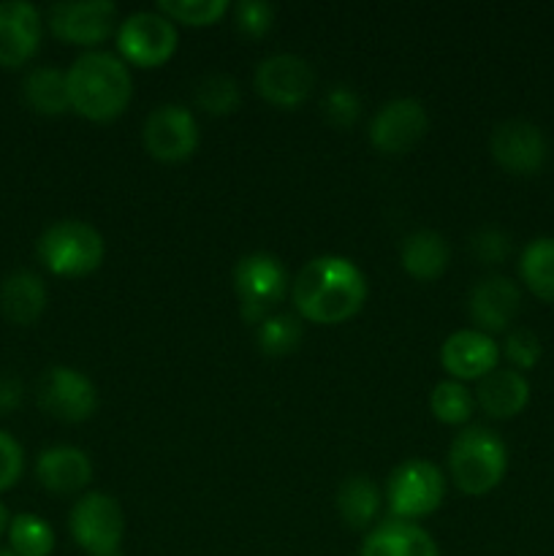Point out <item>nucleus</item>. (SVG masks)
Returning <instances> with one entry per match:
<instances>
[{
	"instance_id": "f257e3e1",
	"label": "nucleus",
	"mask_w": 554,
	"mask_h": 556,
	"mask_svg": "<svg viewBox=\"0 0 554 556\" xmlns=\"http://www.w3.org/2000/svg\"><path fill=\"white\" fill-rule=\"evenodd\" d=\"M291 296L304 320L335 326L364 307L367 277L345 255H318L293 277Z\"/></svg>"
},
{
	"instance_id": "f03ea898",
	"label": "nucleus",
	"mask_w": 554,
	"mask_h": 556,
	"mask_svg": "<svg viewBox=\"0 0 554 556\" xmlns=\"http://www.w3.org/2000/svg\"><path fill=\"white\" fill-rule=\"evenodd\" d=\"M71 109L92 123H109L128 109L134 79L125 60L117 54L90 49L79 54L65 71Z\"/></svg>"
},
{
	"instance_id": "7ed1b4c3",
	"label": "nucleus",
	"mask_w": 554,
	"mask_h": 556,
	"mask_svg": "<svg viewBox=\"0 0 554 556\" xmlns=\"http://www.w3.org/2000/svg\"><path fill=\"white\" fill-rule=\"evenodd\" d=\"M508 470L505 443L487 427H467L454 438L449 448V472L456 489L470 497L489 494Z\"/></svg>"
},
{
	"instance_id": "20e7f679",
	"label": "nucleus",
	"mask_w": 554,
	"mask_h": 556,
	"mask_svg": "<svg viewBox=\"0 0 554 556\" xmlns=\"http://www.w3.org/2000/svg\"><path fill=\"white\" fill-rule=\"evenodd\" d=\"M38 258L58 277H85L103 264L106 242L101 231L85 220L52 223L38 237Z\"/></svg>"
},
{
	"instance_id": "39448f33",
	"label": "nucleus",
	"mask_w": 554,
	"mask_h": 556,
	"mask_svg": "<svg viewBox=\"0 0 554 556\" xmlns=\"http://www.w3.org/2000/svg\"><path fill=\"white\" fill-rule=\"evenodd\" d=\"M234 291H237L239 304H242L244 320L259 326L286 299V266L280 264L277 255L266 253V250L242 255L234 266Z\"/></svg>"
},
{
	"instance_id": "423d86ee",
	"label": "nucleus",
	"mask_w": 554,
	"mask_h": 556,
	"mask_svg": "<svg viewBox=\"0 0 554 556\" xmlns=\"http://www.w3.org/2000/svg\"><path fill=\"white\" fill-rule=\"evenodd\" d=\"M445 497V476L427 459H407L386 483L391 519L416 521L435 514Z\"/></svg>"
},
{
	"instance_id": "0eeeda50",
	"label": "nucleus",
	"mask_w": 554,
	"mask_h": 556,
	"mask_svg": "<svg viewBox=\"0 0 554 556\" xmlns=\"http://www.w3.org/2000/svg\"><path fill=\"white\" fill-rule=\"evenodd\" d=\"M68 530L81 552L90 556H117L125 535V514L112 494L87 492L71 508Z\"/></svg>"
},
{
	"instance_id": "6e6552de",
	"label": "nucleus",
	"mask_w": 554,
	"mask_h": 556,
	"mask_svg": "<svg viewBox=\"0 0 554 556\" xmlns=\"http://www.w3.org/2000/svg\"><path fill=\"white\" fill-rule=\"evenodd\" d=\"M179 41L177 25L161 11H134L117 25V49L125 63L158 68L174 54Z\"/></svg>"
},
{
	"instance_id": "1a4fd4ad",
	"label": "nucleus",
	"mask_w": 554,
	"mask_h": 556,
	"mask_svg": "<svg viewBox=\"0 0 554 556\" xmlns=\"http://www.w3.org/2000/svg\"><path fill=\"white\" fill-rule=\"evenodd\" d=\"M38 405L58 421L81 424L98 410V389L85 372L60 364L38 380Z\"/></svg>"
},
{
	"instance_id": "9d476101",
	"label": "nucleus",
	"mask_w": 554,
	"mask_h": 556,
	"mask_svg": "<svg viewBox=\"0 0 554 556\" xmlns=\"http://www.w3.org/2000/svg\"><path fill=\"white\" fill-rule=\"evenodd\" d=\"M141 141L155 161H188L199 147V123L182 103H161L144 119Z\"/></svg>"
},
{
	"instance_id": "9b49d317",
	"label": "nucleus",
	"mask_w": 554,
	"mask_h": 556,
	"mask_svg": "<svg viewBox=\"0 0 554 556\" xmlns=\"http://www.w3.org/2000/svg\"><path fill=\"white\" fill-rule=\"evenodd\" d=\"M429 128V114L418 98H391L369 119V141L380 152L400 155L416 147Z\"/></svg>"
},
{
	"instance_id": "f8f14e48",
	"label": "nucleus",
	"mask_w": 554,
	"mask_h": 556,
	"mask_svg": "<svg viewBox=\"0 0 554 556\" xmlns=\"http://www.w3.org/2000/svg\"><path fill=\"white\" fill-rule=\"evenodd\" d=\"M117 5L112 0H76L49 5V27L58 38L79 47H96L117 30Z\"/></svg>"
},
{
	"instance_id": "ddd939ff",
	"label": "nucleus",
	"mask_w": 554,
	"mask_h": 556,
	"mask_svg": "<svg viewBox=\"0 0 554 556\" xmlns=\"http://www.w3.org/2000/svg\"><path fill=\"white\" fill-rule=\"evenodd\" d=\"M489 152L494 161L511 174L530 177L538 174L546 163V136L530 119H505L492 130Z\"/></svg>"
},
{
	"instance_id": "4468645a",
	"label": "nucleus",
	"mask_w": 554,
	"mask_h": 556,
	"mask_svg": "<svg viewBox=\"0 0 554 556\" xmlns=\"http://www.w3.org/2000/svg\"><path fill=\"white\" fill-rule=\"evenodd\" d=\"M315 85L313 65L291 52L269 54L255 68V87L269 103L280 109H293L307 101Z\"/></svg>"
},
{
	"instance_id": "2eb2a0df",
	"label": "nucleus",
	"mask_w": 554,
	"mask_h": 556,
	"mask_svg": "<svg viewBox=\"0 0 554 556\" xmlns=\"http://www.w3.org/2000/svg\"><path fill=\"white\" fill-rule=\"evenodd\" d=\"M500 345L492 334L478 329H459L440 345V364L451 380H481L498 369Z\"/></svg>"
},
{
	"instance_id": "dca6fc26",
	"label": "nucleus",
	"mask_w": 554,
	"mask_h": 556,
	"mask_svg": "<svg viewBox=\"0 0 554 556\" xmlns=\"http://www.w3.org/2000/svg\"><path fill=\"white\" fill-rule=\"evenodd\" d=\"M41 43V14L27 0L0 3V68H20Z\"/></svg>"
},
{
	"instance_id": "f3484780",
	"label": "nucleus",
	"mask_w": 554,
	"mask_h": 556,
	"mask_svg": "<svg viewBox=\"0 0 554 556\" xmlns=\"http://www.w3.org/2000/svg\"><path fill=\"white\" fill-rule=\"evenodd\" d=\"M521 309V291L514 280L503 275H489L470 291L467 313L483 334L505 331Z\"/></svg>"
},
{
	"instance_id": "a211bd4d",
	"label": "nucleus",
	"mask_w": 554,
	"mask_h": 556,
	"mask_svg": "<svg viewBox=\"0 0 554 556\" xmlns=\"http://www.w3.org/2000/svg\"><path fill=\"white\" fill-rule=\"evenodd\" d=\"M36 478L47 492L76 494L92 481V462L74 445H52L38 456Z\"/></svg>"
},
{
	"instance_id": "6ab92c4d",
	"label": "nucleus",
	"mask_w": 554,
	"mask_h": 556,
	"mask_svg": "<svg viewBox=\"0 0 554 556\" xmlns=\"http://www.w3.org/2000/svg\"><path fill=\"white\" fill-rule=\"evenodd\" d=\"M358 556H440L438 543L416 521L389 519L367 532Z\"/></svg>"
},
{
	"instance_id": "aec40b11",
	"label": "nucleus",
	"mask_w": 554,
	"mask_h": 556,
	"mask_svg": "<svg viewBox=\"0 0 554 556\" xmlns=\"http://www.w3.org/2000/svg\"><path fill=\"white\" fill-rule=\"evenodd\" d=\"M476 402L489 418H514L530 402V380L516 369H494L478 380Z\"/></svg>"
},
{
	"instance_id": "412c9836",
	"label": "nucleus",
	"mask_w": 554,
	"mask_h": 556,
	"mask_svg": "<svg viewBox=\"0 0 554 556\" xmlns=\"http://www.w3.org/2000/svg\"><path fill=\"white\" fill-rule=\"evenodd\" d=\"M47 309V286L30 269L11 271L0 282V313L16 326H33Z\"/></svg>"
},
{
	"instance_id": "4be33fe9",
	"label": "nucleus",
	"mask_w": 554,
	"mask_h": 556,
	"mask_svg": "<svg viewBox=\"0 0 554 556\" xmlns=\"http://www.w3.org/2000/svg\"><path fill=\"white\" fill-rule=\"evenodd\" d=\"M449 242L443 233L432 231V228H418V231L407 233L400 248V264L413 280H438L449 269Z\"/></svg>"
},
{
	"instance_id": "5701e85b",
	"label": "nucleus",
	"mask_w": 554,
	"mask_h": 556,
	"mask_svg": "<svg viewBox=\"0 0 554 556\" xmlns=\"http://www.w3.org/2000/svg\"><path fill=\"white\" fill-rule=\"evenodd\" d=\"M380 505H383V494H380L378 483L367 476L345 478L340 492H337V514L353 530L373 527V521L380 514Z\"/></svg>"
},
{
	"instance_id": "b1692460",
	"label": "nucleus",
	"mask_w": 554,
	"mask_h": 556,
	"mask_svg": "<svg viewBox=\"0 0 554 556\" xmlns=\"http://www.w3.org/2000/svg\"><path fill=\"white\" fill-rule=\"evenodd\" d=\"M22 96L33 112L47 114V117H58L71 109L68 81H65L63 71L52 68V65H38V68L27 71L25 81H22Z\"/></svg>"
},
{
	"instance_id": "393cba45",
	"label": "nucleus",
	"mask_w": 554,
	"mask_h": 556,
	"mask_svg": "<svg viewBox=\"0 0 554 556\" xmlns=\"http://www.w3.org/2000/svg\"><path fill=\"white\" fill-rule=\"evenodd\" d=\"M519 275L530 293L554 304V237H538L521 250Z\"/></svg>"
},
{
	"instance_id": "a878e982",
	"label": "nucleus",
	"mask_w": 554,
	"mask_h": 556,
	"mask_svg": "<svg viewBox=\"0 0 554 556\" xmlns=\"http://www.w3.org/2000/svg\"><path fill=\"white\" fill-rule=\"evenodd\" d=\"M5 535L16 556H49L54 552V530L36 514H16Z\"/></svg>"
},
{
	"instance_id": "bb28decb",
	"label": "nucleus",
	"mask_w": 554,
	"mask_h": 556,
	"mask_svg": "<svg viewBox=\"0 0 554 556\" xmlns=\"http://www.w3.org/2000/svg\"><path fill=\"white\" fill-rule=\"evenodd\" d=\"M473 394L467 391L465 383L459 380H440L429 394V407H432L435 418L449 427H459L473 418Z\"/></svg>"
},
{
	"instance_id": "cd10ccee",
	"label": "nucleus",
	"mask_w": 554,
	"mask_h": 556,
	"mask_svg": "<svg viewBox=\"0 0 554 556\" xmlns=\"http://www.w3.org/2000/svg\"><path fill=\"white\" fill-rule=\"evenodd\" d=\"M255 342L266 356H286L302 342V324L288 313H272L259 324Z\"/></svg>"
},
{
	"instance_id": "c85d7f7f",
	"label": "nucleus",
	"mask_w": 554,
	"mask_h": 556,
	"mask_svg": "<svg viewBox=\"0 0 554 556\" xmlns=\"http://www.w3.org/2000/svg\"><path fill=\"white\" fill-rule=\"evenodd\" d=\"M239 101H242V92H239L237 79L228 74H206L196 87L199 109H204L206 114H215V117L237 112Z\"/></svg>"
},
{
	"instance_id": "c756f323",
	"label": "nucleus",
	"mask_w": 554,
	"mask_h": 556,
	"mask_svg": "<svg viewBox=\"0 0 554 556\" xmlns=\"http://www.w3.org/2000/svg\"><path fill=\"white\" fill-rule=\"evenodd\" d=\"M158 11L172 22L204 27L221 22L231 11V3L228 0H158Z\"/></svg>"
},
{
	"instance_id": "7c9ffc66",
	"label": "nucleus",
	"mask_w": 554,
	"mask_h": 556,
	"mask_svg": "<svg viewBox=\"0 0 554 556\" xmlns=\"http://www.w3.org/2000/svg\"><path fill=\"white\" fill-rule=\"evenodd\" d=\"M511 250H514V244H511V233L503 231L500 226H483L478 228L476 233H470V253L476 255L481 264L487 266L505 264Z\"/></svg>"
},
{
	"instance_id": "2f4dec72",
	"label": "nucleus",
	"mask_w": 554,
	"mask_h": 556,
	"mask_svg": "<svg viewBox=\"0 0 554 556\" xmlns=\"http://www.w3.org/2000/svg\"><path fill=\"white\" fill-rule=\"evenodd\" d=\"M234 25L248 38L266 36L275 25V5L266 0H239L234 5Z\"/></svg>"
},
{
	"instance_id": "473e14b6",
	"label": "nucleus",
	"mask_w": 554,
	"mask_h": 556,
	"mask_svg": "<svg viewBox=\"0 0 554 556\" xmlns=\"http://www.w3.org/2000/svg\"><path fill=\"white\" fill-rule=\"evenodd\" d=\"M324 114L335 128H351L362 114V98L353 87L335 85L324 96Z\"/></svg>"
},
{
	"instance_id": "72a5a7b5",
	"label": "nucleus",
	"mask_w": 554,
	"mask_h": 556,
	"mask_svg": "<svg viewBox=\"0 0 554 556\" xmlns=\"http://www.w3.org/2000/svg\"><path fill=\"white\" fill-rule=\"evenodd\" d=\"M503 353L511 364H514L516 372H525V369H532L538 362H541V340H538L536 331L530 329H511L505 334Z\"/></svg>"
},
{
	"instance_id": "f704fd0d",
	"label": "nucleus",
	"mask_w": 554,
	"mask_h": 556,
	"mask_svg": "<svg viewBox=\"0 0 554 556\" xmlns=\"http://www.w3.org/2000/svg\"><path fill=\"white\" fill-rule=\"evenodd\" d=\"M22 470H25V454H22V445L16 443L9 432L0 429V494L9 492V489L20 481Z\"/></svg>"
},
{
	"instance_id": "c9c22d12",
	"label": "nucleus",
	"mask_w": 554,
	"mask_h": 556,
	"mask_svg": "<svg viewBox=\"0 0 554 556\" xmlns=\"http://www.w3.org/2000/svg\"><path fill=\"white\" fill-rule=\"evenodd\" d=\"M22 402V383L14 375H0V416H9Z\"/></svg>"
},
{
	"instance_id": "e433bc0d",
	"label": "nucleus",
	"mask_w": 554,
	"mask_h": 556,
	"mask_svg": "<svg viewBox=\"0 0 554 556\" xmlns=\"http://www.w3.org/2000/svg\"><path fill=\"white\" fill-rule=\"evenodd\" d=\"M9 521H11L9 510H5V505L0 503V538H3V535H5V530H9Z\"/></svg>"
},
{
	"instance_id": "4c0bfd02",
	"label": "nucleus",
	"mask_w": 554,
	"mask_h": 556,
	"mask_svg": "<svg viewBox=\"0 0 554 556\" xmlns=\"http://www.w3.org/2000/svg\"><path fill=\"white\" fill-rule=\"evenodd\" d=\"M0 556H16V554L11 552V548H0Z\"/></svg>"
}]
</instances>
